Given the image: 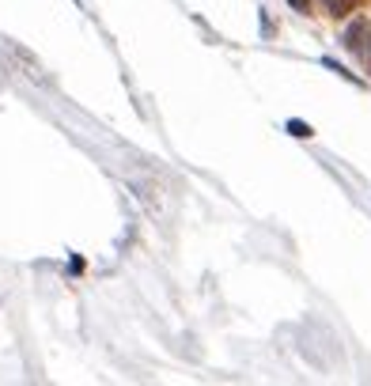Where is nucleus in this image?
I'll list each match as a JSON object with an SVG mask.
<instances>
[{
  "label": "nucleus",
  "instance_id": "obj_1",
  "mask_svg": "<svg viewBox=\"0 0 371 386\" xmlns=\"http://www.w3.org/2000/svg\"><path fill=\"white\" fill-rule=\"evenodd\" d=\"M364 35H367V23H364V19H356V23L345 30V46L348 50H360V46H364Z\"/></svg>",
  "mask_w": 371,
  "mask_h": 386
},
{
  "label": "nucleus",
  "instance_id": "obj_2",
  "mask_svg": "<svg viewBox=\"0 0 371 386\" xmlns=\"http://www.w3.org/2000/svg\"><path fill=\"white\" fill-rule=\"evenodd\" d=\"M288 133H292V137H299V140H307V137H314V129L307 125V121L292 118V121H288Z\"/></svg>",
  "mask_w": 371,
  "mask_h": 386
},
{
  "label": "nucleus",
  "instance_id": "obj_3",
  "mask_svg": "<svg viewBox=\"0 0 371 386\" xmlns=\"http://www.w3.org/2000/svg\"><path fill=\"white\" fill-rule=\"evenodd\" d=\"M348 8H353V0H333L330 12H333V16H348Z\"/></svg>",
  "mask_w": 371,
  "mask_h": 386
},
{
  "label": "nucleus",
  "instance_id": "obj_4",
  "mask_svg": "<svg viewBox=\"0 0 371 386\" xmlns=\"http://www.w3.org/2000/svg\"><path fill=\"white\" fill-rule=\"evenodd\" d=\"M292 8H296V12H311V0H288Z\"/></svg>",
  "mask_w": 371,
  "mask_h": 386
},
{
  "label": "nucleus",
  "instance_id": "obj_5",
  "mask_svg": "<svg viewBox=\"0 0 371 386\" xmlns=\"http://www.w3.org/2000/svg\"><path fill=\"white\" fill-rule=\"evenodd\" d=\"M326 4H333V0H326Z\"/></svg>",
  "mask_w": 371,
  "mask_h": 386
}]
</instances>
